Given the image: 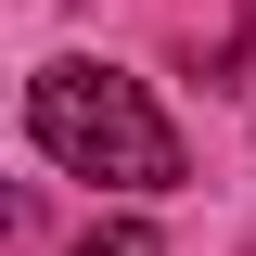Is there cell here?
<instances>
[{
  "mask_svg": "<svg viewBox=\"0 0 256 256\" xmlns=\"http://www.w3.org/2000/svg\"><path fill=\"white\" fill-rule=\"evenodd\" d=\"M26 128H38V154L77 166V180H116V192H166L180 180V128L116 64H38L26 77Z\"/></svg>",
  "mask_w": 256,
  "mask_h": 256,
  "instance_id": "obj_1",
  "label": "cell"
},
{
  "mask_svg": "<svg viewBox=\"0 0 256 256\" xmlns=\"http://www.w3.org/2000/svg\"><path fill=\"white\" fill-rule=\"evenodd\" d=\"M77 256H166V244H154V230H141V218H116V230H90V244H77Z\"/></svg>",
  "mask_w": 256,
  "mask_h": 256,
  "instance_id": "obj_2",
  "label": "cell"
}]
</instances>
